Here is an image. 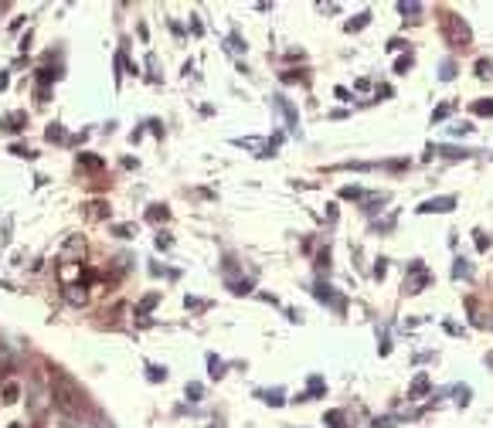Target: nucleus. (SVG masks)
<instances>
[{
  "label": "nucleus",
  "instance_id": "14",
  "mask_svg": "<svg viewBox=\"0 0 493 428\" xmlns=\"http://www.w3.org/2000/svg\"><path fill=\"white\" fill-rule=\"evenodd\" d=\"M449 112H452V102H446V106H439V109L432 112V123H442V119H446Z\"/></svg>",
  "mask_w": 493,
  "mask_h": 428
},
{
  "label": "nucleus",
  "instance_id": "23",
  "mask_svg": "<svg viewBox=\"0 0 493 428\" xmlns=\"http://www.w3.org/2000/svg\"><path fill=\"white\" fill-rule=\"evenodd\" d=\"M146 217H150V221H160V217H167V208H153Z\"/></svg>",
  "mask_w": 493,
  "mask_h": 428
},
{
  "label": "nucleus",
  "instance_id": "19",
  "mask_svg": "<svg viewBox=\"0 0 493 428\" xmlns=\"http://www.w3.org/2000/svg\"><path fill=\"white\" fill-rule=\"evenodd\" d=\"M398 10H402V14H419L422 3H398Z\"/></svg>",
  "mask_w": 493,
  "mask_h": 428
},
{
  "label": "nucleus",
  "instance_id": "4",
  "mask_svg": "<svg viewBox=\"0 0 493 428\" xmlns=\"http://www.w3.org/2000/svg\"><path fill=\"white\" fill-rule=\"evenodd\" d=\"M452 208H456V197H432V201H425L419 208V214H446Z\"/></svg>",
  "mask_w": 493,
  "mask_h": 428
},
{
  "label": "nucleus",
  "instance_id": "15",
  "mask_svg": "<svg viewBox=\"0 0 493 428\" xmlns=\"http://www.w3.org/2000/svg\"><path fill=\"white\" fill-rule=\"evenodd\" d=\"M470 272H473V269L466 265V258H456V265H452V276L459 279V276H470Z\"/></svg>",
  "mask_w": 493,
  "mask_h": 428
},
{
  "label": "nucleus",
  "instance_id": "24",
  "mask_svg": "<svg viewBox=\"0 0 493 428\" xmlns=\"http://www.w3.org/2000/svg\"><path fill=\"white\" fill-rule=\"evenodd\" d=\"M38 78H41V82H45V85H48V82H51V78H55V71H51V68H41V71H38Z\"/></svg>",
  "mask_w": 493,
  "mask_h": 428
},
{
  "label": "nucleus",
  "instance_id": "1",
  "mask_svg": "<svg viewBox=\"0 0 493 428\" xmlns=\"http://www.w3.org/2000/svg\"><path fill=\"white\" fill-rule=\"evenodd\" d=\"M55 405L65 411V415H78L85 408V391L75 387L65 374H55Z\"/></svg>",
  "mask_w": 493,
  "mask_h": 428
},
{
  "label": "nucleus",
  "instance_id": "6",
  "mask_svg": "<svg viewBox=\"0 0 493 428\" xmlns=\"http://www.w3.org/2000/svg\"><path fill=\"white\" fill-rule=\"evenodd\" d=\"M316 296H320L323 302H330L337 313H344V299H340V296H334V292H330V285H316Z\"/></svg>",
  "mask_w": 493,
  "mask_h": 428
},
{
  "label": "nucleus",
  "instance_id": "7",
  "mask_svg": "<svg viewBox=\"0 0 493 428\" xmlns=\"http://www.w3.org/2000/svg\"><path fill=\"white\" fill-rule=\"evenodd\" d=\"M425 391H428V374H419L412 381V387H408V398H422Z\"/></svg>",
  "mask_w": 493,
  "mask_h": 428
},
{
  "label": "nucleus",
  "instance_id": "25",
  "mask_svg": "<svg viewBox=\"0 0 493 428\" xmlns=\"http://www.w3.org/2000/svg\"><path fill=\"white\" fill-rule=\"evenodd\" d=\"M160 377H167V370H160V367H150V381H160Z\"/></svg>",
  "mask_w": 493,
  "mask_h": 428
},
{
  "label": "nucleus",
  "instance_id": "20",
  "mask_svg": "<svg viewBox=\"0 0 493 428\" xmlns=\"http://www.w3.org/2000/svg\"><path fill=\"white\" fill-rule=\"evenodd\" d=\"M476 248H480V252H487V248H490V238H487L483 231H476Z\"/></svg>",
  "mask_w": 493,
  "mask_h": 428
},
{
  "label": "nucleus",
  "instance_id": "12",
  "mask_svg": "<svg viewBox=\"0 0 493 428\" xmlns=\"http://www.w3.org/2000/svg\"><path fill=\"white\" fill-rule=\"evenodd\" d=\"M367 21H371V14H357V21H347V31H360V27H367Z\"/></svg>",
  "mask_w": 493,
  "mask_h": 428
},
{
  "label": "nucleus",
  "instance_id": "26",
  "mask_svg": "<svg viewBox=\"0 0 493 428\" xmlns=\"http://www.w3.org/2000/svg\"><path fill=\"white\" fill-rule=\"evenodd\" d=\"M82 163H89V167H102V160H95V156H78Z\"/></svg>",
  "mask_w": 493,
  "mask_h": 428
},
{
  "label": "nucleus",
  "instance_id": "18",
  "mask_svg": "<svg viewBox=\"0 0 493 428\" xmlns=\"http://www.w3.org/2000/svg\"><path fill=\"white\" fill-rule=\"evenodd\" d=\"M17 394H21L17 384H7V387H3V398H7V401H17Z\"/></svg>",
  "mask_w": 493,
  "mask_h": 428
},
{
  "label": "nucleus",
  "instance_id": "27",
  "mask_svg": "<svg viewBox=\"0 0 493 428\" xmlns=\"http://www.w3.org/2000/svg\"><path fill=\"white\" fill-rule=\"evenodd\" d=\"M344 197H360V187H344Z\"/></svg>",
  "mask_w": 493,
  "mask_h": 428
},
{
  "label": "nucleus",
  "instance_id": "2",
  "mask_svg": "<svg viewBox=\"0 0 493 428\" xmlns=\"http://www.w3.org/2000/svg\"><path fill=\"white\" fill-rule=\"evenodd\" d=\"M439 24H442V34H446V41H449L452 48H466V44L473 41L470 24H466L463 17H456V14H449V10H442V14H439Z\"/></svg>",
  "mask_w": 493,
  "mask_h": 428
},
{
  "label": "nucleus",
  "instance_id": "11",
  "mask_svg": "<svg viewBox=\"0 0 493 428\" xmlns=\"http://www.w3.org/2000/svg\"><path fill=\"white\" fill-rule=\"evenodd\" d=\"M323 422H327L330 428H347V425H344V415H340V411H327V418H323Z\"/></svg>",
  "mask_w": 493,
  "mask_h": 428
},
{
  "label": "nucleus",
  "instance_id": "10",
  "mask_svg": "<svg viewBox=\"0 0 493 428\" xmlns=\"http://www.w3.org/2000/svg\"><path fill=\"white\" fill-rule=\"evenodd\" d=\"M442 82H452L456 78V62H442V71H439Z\"/></svg>",
  "mask_w": 493,
  "mask_h": 428
},
{
  "label": "nucleus",
  "instance_id": "22",
  "mask_svg": "<svg viewBox=\"0 0 493 428\" xmlns=\"http://www.w3.org/2000/svg\"><path fill=\"white\" fill-rule=\"evenodd\" d=\"M266 401H269V405H282V391H269Z\"/></svg>",
  "mask_w": 493,
  "mask_h": 428
},
{
  "label": "nucleus",
  "instance_id": "16",
  "mask_svg": "<svg viewBox=\"0 0 493 428\" xmlns=\"http://www.w3.org/2000/svg\"><path fill=\"white\" fill-rule=\"evenodd\" d=\"M208 364H211V377H221V374H224V360H218V357H211Z\"/></svg>",
  "mask_w": 493,
  "mask_h": 428
},
{
  "label": "nucleus",
  "instance_id": "8",
  "mask_svg": "<svg viewBox=\"0 0 493 428\" xmlns=\"http://www.w3.org/2000/svg\"><path fill=\"white\" fill-rule=\"evenodd\" d=\"M473 112H476V116H493V99H480V102H473Z\"/></svg>",
  "mask_w": 493,
  "mask_h": 428
},
{
  "label": "nucleus",
  "instance_id": "13",
  "mask_svg": "<svg viewBox=\"0 0 493 428\" xmlns=\"http://www.w3.org/2000/svg\"><path fill=\"white\" fill-rule=\"evenodd\" d=\"M408 68H412V55H402V58L395 62V71H398V75H408Z\"/></svg>",
  "mask_w": 493,
  "mask_h": 428
},
{
  "label": "nucleus",
  "instance_id": "5",
  "mask_svg": "<svg viewBox=\"0 0 493 428\" xmlns=\"http://www.w3.org/2000/svg\"><path fill=\"white\" fill-rule=\"evenodd\" d=\"M428 153H439L446 160H466V156H476V150H459V146H428Z\"/></svg>",
  "mask_w": 493,
  "mask_h": 428
},
{
  "label": "nucleus",
  "instance_id": "17",
  "mask_svg": "<svg viewBox=\"0 0 493 428\" xmlns=\"http://www.w3.org/2000/svg\"><path fill=\"white\" fill-rule=\"evenodd\" d=\"M490 71H493V65L487 62V58H480V62H476V75H483V78H487Z\"/></svg>",
  "mask_w": 493,
  "mask_h": 428
},
{
  "label": "nucleus",
  "instance_id": "3",
  "mask_svg": "<svg viewBox=\"0 0 493 428\" xmlns=\"http://www.w3.org/2000/svg\"><path fill=\"white\" fill-rule=\"evenodd\" d=\"M408 276H412V279L405 282V292H422L425 285L432 282V276L425 272V265L419 262V258H415V262H408Z\"/></svg>",
  "mask_w": 493,
  "mask_h": 428
},
{
  "label": "nucleus",
  "instance_id": "21",
  "mask_svg": "<svg viewBox=\"0 0 493 428\" xmlns=\"http://www.w3.org/2000/svg\"><path fill=\"white\" fill-rule=\"evenodd\" d=\"M456 394H459V398H456L459 405H470V387H456Z\"/></svg>",
  "mask_w": 493,
  "mask_h": 428
},
{
  "label": "nucleus",
  "instance_id": "9",
  "mask_svg": "<svg viewBox=\"0 0 493 428\" xmlns=\"http://www.w3.org/2000/svg\"><path fill=\"white\" fill-rule=\"evenodd\" d=\"M276 106H279L282 112H286V119H289V126H296V109H292V106H289V102H286L282 95H279V99H276Z\"/></svg>",
  "mask_w": 493,
  "mask_h": 428
}]
</instances>
